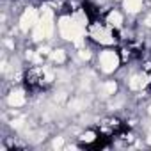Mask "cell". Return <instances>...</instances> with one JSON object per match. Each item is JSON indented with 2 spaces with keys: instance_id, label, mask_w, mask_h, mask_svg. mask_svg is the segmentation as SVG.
Listing matches in <instances>:
<instances>
[{
  "instance_id": "cell-14",
  "label": "cell",
  "mask_w": 151,
  "mask_h": 151,
  "mask_svg": "<svg viewBox=\"0 0 151 151\" xmlns=\"http://www.w3.org/2000/svg\"><path fill=\"white\" fill-rule=\"evenodd\" d=\"M147 142H149V146H151V135H149V137H147Z\"/></svg>"
},
{
  "instance_id": "cell-2",
  "label": "cell",
  "mask_w": 151,
  "mask_h": 151,
  "mask_svg": "<svg viewBox=\"0 0 151 151\" xmlns=\"http://www.w3.org/2000/svg\"><path fill=\"white\" fill-rule=\"evenodd\" d=\"M89 36H91L96 43H100V45H107V46H109V45H114V43H116L114 32H112V29H110L109 25H101V23L91 25Z\"/></svg>"
},
{
  "instance_id": "cell-4",
  "label": "cell",
  "mask_w": 151,
  "mask_h": 151,
  "mask_svg": "<svg viewBox=\"0 0 151 151\" xmlns=\"http://www.w3.org/2000/svg\"><path fill=\"white\" fill-rule=\"evenodd\" d=\"M107 25L114 30H119L123 29V14L117 11V9H110L107 13Z\"/></svg>"
},
{
  "instance_id": "cell-8",
  "label": "cell",
  "mask_w": 151,
  "mask_h": 151,
  "mask_svg": "<svg viewBox=\"0 0 151 151\" xmlns=\"http://www.w3.org/2000/svg\"><path fill=\"white\" fill-rule=\"evenodd\" d=\"M100 89H101V94H103L105 98H109V96H112V94L116 93V89H117V84H116L114 80H109V82L101 84V86H100Z\"/></svg>"
},
{
  "instance_id": "cell-10",
  "label": "cell",
  "mask_w": 151,
  "mask_h": 151,
  "mask_svg": "<svg viewBox=\"0 0 151 151\" xmlns=\"http://www.w3.org/2000/svg\"><path fill=\"white\" fill-rule=\"evenodd\" d=\"M80 140H82V142H86V144L94 142V140H96V133H94V132H86V133H82Z\"/></svg>"
},
{
  "instance_id": "cell-7",
  "label": "cell",
  "mask_w": 151,
  "mask_h": 151,
  "mask_svg": "<svg viewBox=\"0 0 151 151\" xmlns=\"http://www.w3.org/2000/svg\"><path fill=\"white\" fill-rule=\"evenodd\" d=\"M144 86H146L144 75H132V77L128 78V87H130V91H142Z\"/></svg>"
},
{
  "instance_id": "cell-13",
  "label": "cell",
  "mask_w": 151,
  "mask_h": 151,
  "mask_svg": "<svg viewBox=\"0 0 151 151\" xmlns=\"http://www.w3.org/2000/svg\"><path fill=\"white\" fill-rule=\"evenodd\" d=\"M144 25H146V27H151V14H149V16H146V20H144Z\"/></svg>"
},
{
  "instance_id": "cell-3",
  "label": "cell",
  "mask_w": 151,
  "mask_h": 151,
  "mask_svg": "<svg viewBox=\"0 0 151 151\" xmlns=\"http://www.w3.org/2000/svg\"><path fill=\"white\" fill-rule=\"evenodd\" d=\"M39 18H41V14H39L34 7H27V9L22 13V16H20V29H22V32L32 30V29L37 25Z\"/></svg>"
},
{
  "instance_id": "cell-11",
  "label": "cell",
  "mask_w": 151,
  "mask_h": 151,
  "mask_svg": "<svg viewBox=\"0 0 151 151\" xmlns=\"http://www.w3.org/2000/svg\"><path fill=\"white\" fill-rule=\"evenodd\" d=\"M78 55H80V59H84V60H87V59L91 57V52H89L87 48H82V50L78 52Z\"/></svg>"
},
{
  "instance_id": "cell-9",
  "label": "cell",
  "mask_w": 151,
  "mask_h": 151,
  "mask_svg": "<svg viewBox=\"0 0 151 151\" xmlns=\"http://www.w3.org/2000/svg\"><path fill=\"white\" fill-rule=\"evenodd\" d=\"M50 57H52V60L55 62V64H64L66 62V52L64 50H52V53H50Z\"/></svg>"
},
{
  "instance_id": "cell-12",
  "label": "cell",
  "mask_w": 151,
  "mask_h": 151,
  "mask_svg": "<svg viewBox=\"0 0 151 151\" xmlns=\"http://www.w3.org/2000/svg\"><path fill=\"white\" fill-rule=\"evenodd\" d=\"M62 144H64V140H62V137H57V139L53 140V147H62Z\"/></svg>"
},
{
  "instance_id": "cell-5",
  "label": "cell",
  "mask_w": 151,
  "mask_h": 151,
  "mask_svg": "<svg viewBox=\"0 0 151 151\" xmlns=\"http://www.w3.org/2000/svg\"><path fill=\"white\" fill-rule=\"evenodd\" d=\"M25 101H27V98H25V93H23V91H13V93L7 96V103H9L11 107H14V109L25 105Z\"/></svg>"
},
{
  "instance_id": "cell-1",
  "label": "cell",
  "mask_w": 151,
  "mask_h": 151,
  "mask_svg": "<svg viewBox=\"0 0 151 151\" xmlns=\"http://www.w3.org/2000/svg\"><path fill=\"white\" fill-rule=\"evenodd\" d=\"M98 64H100V69H101L103 73L110 75V73H114V71L119 68L121 57H119V53L114 52V50H103V52L98 55Z\"/></svg>"
},
{
  "instance_id": "cell-6",
  "label": "cell",
  "mask_w": 151,
  "mask_h": 151,
  "mask_svg": "<svg viewBox=\"0 0 151 151\" xmlns=\"http://www.w3.org/2000/svg\"><path fill=\"white\" fill-rule=\"evenodd\" d=\"M144 0H123V7L128 14H137L142 11Z\"/></svg>"
}]
</instances>
